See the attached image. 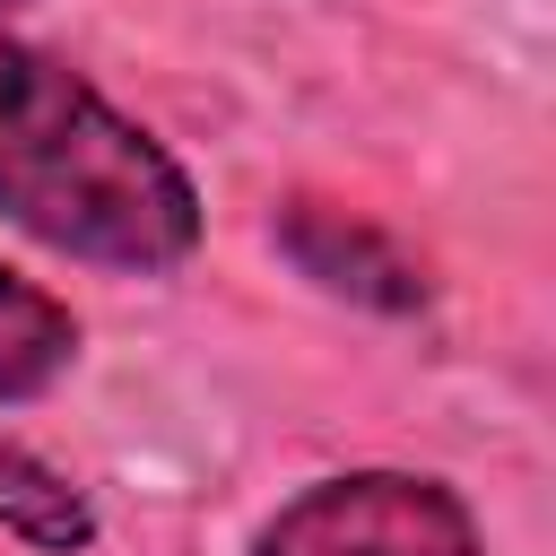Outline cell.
Returning a JSON list of instances; mask_svg holds the SVG:
<instances>
[{
	"label": "cell",
	"instance_id": "cell-1",
	"mask_svg": "<svg viewBox=\"0 0 556 556\" xmlns=\"http://www.w3.org/2000/svg\"><path fill=\"white\" fill-rule=\"evenodd\" d=\"M0 226L96 278H174L208 235V200L87 70L0 26Z\"/></svg>",
	"mask_w": 556,
	"mask_h": 556
},
{
	"label": "cell",
	"instance_id": "cell-2",
	"mask_svg": "<svg viewBox=\"0 0 556 556\" xmlns=\"http://www.w3.org/2000/svg\"><path fill=\"white\" fill-rule=\"evenodd\" d=\"M243 556H486L469 495L434 469H330L261 513Z\"/></svg>",
	"mask_w": 556,
	"mask_h": 556
},
{
	"label": "cell",
	"instance_id": "cell-3",
	"mask_svg": "<svg viewBox=\"0 0 556 556\" xmlns=\"http://www.w3.org/2000/svg\"><path fill=\"white\" fill-rule=\"evenodd\" d=\"M269 243H278V261H287L304 287H321V295H339V304H356V313L417 321V313L434 304L426 261H417L400 235H382L374 217H356V208H330V200H278Z\"/></svg>",
	"mask_w": 556,
	"mask_h": 556
},
{
	"label": "cell",
	"instance_id": "cell-4",
	"mask_svg": "<svg viewBox=\"0 0 556 556\" xmlns=\"http://www.w3.org/2000/svg\"><path fill=\"white\" fill-rule=\"evenodd\" d=\"M0 539H17L26 556H87L104 539V513L70 469L0 434Z\"/></svg>",
	"mask_w": 556,
	"mask_h": 556
},
{
	"label": "cell",
	"instance_id": "cell-5",
	"mask_svg": "<svg viewBox=\"0 0 556 556\" xmlns=\"http://www.w3.org/2000/svg\"><path fill=\"white\" fill-rule=\"evenodd\" d=\"M78 313L43 287V278H26V269H9L0 261V408H26V400H43L70 365H78Z\"/></svg>",
	"mask_w": 556,
	"mask_h": 556
},
{
	"label": "cell",
	"instance_id": "cell-6",
	"mask_svg": "<svg viewBox=\"0 0 556 556\" xmlns=\"http://www.w3.org/2000/svg\"><path fill=\"white\" fill-rule=\"evenodd\" d=\"M0 9H17V0H0Z\"/></svg>",
	"mask_w": 556,
	"mask_h": 556
}]
</instances>
